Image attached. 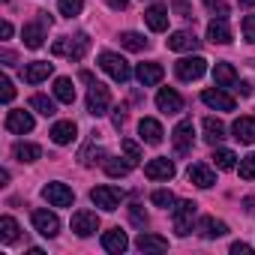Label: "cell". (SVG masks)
Instances as JSON below:
<instances>
[{
    "label": "cell",
    "instance_id": "1",
    "mask_svg": "<svg viewBox=\"0 0 255 255\" xmlns=\"http://www.w3.org/2000/svg\"><path fill=\"white\" fill-rule=\"evenodd\" d=\"M87 48H90L87 33H78V36H60V39L51 45V51H54L57 57H69V60H81V57L87 54Z\"/></svg>",
    "mask_w": 255,
    "mask_h": 255
},
{
    "label": "cell",
    "instance_id": "2",
    "mask_svg": "<svg viewBox=\"0 0 255 255\" xmlns=\"http://www.w3.org/2000/svg\"><path fill=\"white\" fill-rule=\"evenodd\" d=\"M195 213H198V204H195V201H177V204L171 207L174 231H177L180 237L192 234V228H195Z\"/></svg>",
    "mask_w": 255,
    "mask_h": 255
},
{
    "label": "cell",
    "instance_id": "3",
    "mask_svg": "<svg viewBox=\"0 0 255 255\" xmlns=\"http://www.w3.org/2000/svg\"><path fill=\"white\" fill-rule=\"evenodd\" d=\"M99 69L108 72L117 84H126V81H129V75H132L129 63H126L120 54H114V51H102V54H99Z\"/></svg>",
    "mask_w": 255,
    "mask_h": 255
},
{
    "label": "cell",
    "instance_id": "4",
    "mask_svg": "<svg viewBox=\"0 0 255 255\" xmlns=\"http://www.w3.org/2000/svg\"><path fill=\"white\" fill-rule=\"evenodd\" d=\"M36 15H39V18L30 21V24H24V30H21L27 48H42V45H45V27H51V21H54L48 12H36Z\"/></svg>",
    "mask_w": 255,
    "mask_h": 255
},
{
    "label": "cell",
    "instance_id": "5",
    "mask_svg": "<svg viewBox=\"0 0 255 255\" xmlns=\"http://www.w3.org/2000/svg\"><path fill=\"white\" fill-rule=\"evenodd\" d=\"M123 198H126V192L120 186H93L90 189V201L102 210H117L123 204Z\"/></svg>",
    "mask_w": 255,
    "mask_h": 255
},
{
    "label": "cell",
    "instance_id": "6",
    "mask_svg": "<svg viewBox=\"0 0 255 255\" xmlns=\"http://www.w3.org/2000/svg\"><path fill=\"white\" fill-rule=\"evenodd\" d=\"M108 105H111V93H108V87L99 84V81H93L90 90H87V114L102 117V114H108Z\"/></svg>",
    "mask_w": 255,
    "mask_h": 255
},
{
    "label": "cell",
    "instance_id": "7",
    "mask_svg": "<svg viewBox=\"0 0 255 255\" xmlns=\"http://www.w3.org/2000/svg\"><path fill=\"white\" fill-rule=\"evenodd\" d=\"M174 72H177V78H180V81H195V78H201V75L207 72V60H204V57H198V54L183 57V60H177V63H174Z\"/></svg>",
    "mask_w": 255,
    "mask_h": 255
},
{
    "label": "cell",
    "instance_id": "8",
    "mask_svg": "<svg viewBox=\"0 0 255 255\" xmlns=\"http://www.w3.org/2000/svg\"><path fill=\"white\" fill-rule=\"evenodd\" d=\"M171 141H174V153L177 156H186L192 150V141H195V129H192V120H180L171 132Z\"/></svg>",
    "mask_w": 255,
    "mask_h": 255
},
{
    "label": "cell",
    "instance_id": "9",
    "mask_svg": "<svg viewBox=\"0 0 255 255\" xmlns=\"http://www.w3.org/2000/svg\"><path fill=\"white\" fill-rule=\"evenodd\" d=\"M42 198H45L51 207H72L75 192H72L66 183H45V186H42Z\"/></svg>",
    "mask_w": 255,
    "mask_h": 255
},
{
    "label": "cell",
    "instance_id": "10",
    "mask_svg": "<svg viewBox=\"0 0 255 255\" xmlns=\"http://www.w3.org/2000/svg\"><path fill=\"white\" fill-rule=\"evenodd\" d=\"M72 231H75L78 237L96 234V231H99V216H96V210H78V213H72Z\"/></svg>",
    "mask_w": 255,
    "mask_h": 255
},
{
    "label": "cell",
    "instance_id": "11",
    "mask_svg": "<svg viewBox=\"0 0 255 255\" xmlns=\"http://www.w3.org/2000/svg\"><path fill=\"white\" fill-rule=\"evenodd\" d=\"M33 228L42 234V237H57V231H60V219H57V213H51V210H33Z\"/></svg>",
    "mask_w": 255,
    "mask_h": 255
},
{
    "label": "cell",
    "instance_id": "12",
    "mask_svg": "<svg viewBox=\"0 0 255 255\" xmlns=\"http://www.w3.org/2000/svg\"><path fill=\"white\" fill-rule=\"evenodd\" d=\"M156 108H159L162 114H180V111H183V96H180L177 90H171V87H162V90L156 93Z\"/></svg>",
    "mask_w": 255,
    "mask_h": 255
},
{
    "label": "cell",
    "instance_id": "13",
    "mask_svg": "<svg viewBox=\"0 0 255 255\" xmlns=\"http://www.w3.org/2000/svg\"><path fill=\"white\" fill-rule=\"evenodd\" d=\"M174 162L168 159V156H156V159H150L147 165H144V174L150 177V180H171L174 177Z\"/></svg>",
    "mask_w": 255,
    "mask_h": 255
},
{
    "label": "cell",
    "instance_id": "14",
    "mask_svg": "<svg viewBox=\"0 0 255 255\" xmlns=\"http://www.w3.org/2000/svg\"><path fill=\"white\" fill-rule=\"evenodd\" d=\"M102 249L111 252V255H120V252L129 249V237H126V231H120V228H108L102 234Z\"/></svg>",
    "mask_w": 255,
    "mask_h": 255
},
{
    "label": "cell",
    "instance_id": "15",
    "mask_svg": "<svg viewBox=\"0 0 255 255\" xmlns=\"http://www.w3.org/2000/svg\"><path fill=\"white\" fill-rule=\"evenodd\" d=\"M168 6H162V3H153L147 12H144V24L153 30V33H162V30H168Z\"/></svg>",
    "mask_w": 255,
    "mask_h": 255
},
{
    "label": "cell",
    "instance_id": "16",
    "mask_svg": "<svg viewBox=\"0 0 255 255\" xmlns=\"http://www.w3.org/2000/svg\"><path fill=\"white\" fill-rule=\"evenodd\" d=\"M6 129L15 132V135L33 132V114L30 111H9L6 114Z\"/></svg>",
    "mask_w": 255,
    "mask_h": 255
},
{
    "label": "cell",
    "instance_id": "17",
    "mask_svg": "<svg viewBox=\"0 0 255 255\" xmlns=\"http://www.w3.org/2000/svg\"><path fill=\"white\" fill-rule=\"evenodd\" d=\"M138 135H141V141L144 144H162V123L159 120H153V117H141V123H138Z\"/></svg>",
    "mask_w": 255,
    "mask_h": 255
},
{
    "label": "cell",
    "instance_id": "18",
    "mask_svg": "<svg viewBox=\"0 0 255 255\" xmlns=\"http://www.w3.org/2000/svg\"><path fill=\"white\" fill-rule=\"evenodd\" d=\"M51 141L54 144H72L75 141V135H78V126L72 123V120H57L54 126H51Z\"/></svg>",
    "mask_w": 255,
    "mask_h": 255
},
{
    "label": "cell",
    "instance_id": "19",
    "mask_svg": "<svg viewBox=\"0 0 255 255\" xmlns=\"http://www.w3.org/2000/svg\"><path fill=\"white\" fill-rule=\"evenodd\" d=\"M231 132L240 144H255V117H237L231 123Z\"/></svg>",
    "mask_w": 255,
    "mask_h": 255
},
{
    "label": "cell",
    "instance_id": "20",
    "mask_svg": "<svg viewBox=\"0 0 255 255\" xmlns=\"http://www.w3.org/2000/svg\"><path fill=\"white\" fill-rule=\"evenodd\" d=\"M198 45H201V39L192 30H177V33L168 36V48L171 51H195Z\"/></svg>",
    "mask_w": 255,
    "mask_h": 255
},
{
    "label": "cell",
    "instance_id": "21",
    "mask_svg": "<svg viewBox=\"0 0 255 255\" xmlns=\"http://www.w3.org/2000/svg\"><path fill=\"white\" fill-rule=\"evenodd\" d=\"M201 102L210 105V108H216V111H234V99H231L222 87H216V90H204V93H201Z\"/></svg>",
    "mask_w": 255,
    "mask_h": 255
},
{
    "label": "cell",
    "instance_id": "22",
    "mask_svg": "<svg viewBox=\"0 0 255 255\" xmlns=\"http://www.w3.org/2000/svg\"><path fill=\"white\" fill-rule=\"evenodd\" d=\"M51 72H54V63H48V60H33V63L24 66V81H27V84H39V81H45Z\"/></svg>",
    "mask_w": 255,
    "mask_h": 255
},
{
    "label": "cell",
    "instance_id": "23",
    "mask_svg": "<svg viewBox=\"0 0 255 255\" xmlns=\"http://www.w3.org/2000/svg\"><path fill=\"white\" fill-rule=\"evenodd\" d=\"M162 75H165V69H162L159 63H138V66H135V78H138L144 87L159 84V81H162Z\"/></svg>",
    "mask_w": 255,
    "mask_h": 255
},
{
    "label": "cell",
    "instance_id": "24",
    "mask_svg": "<svg viewBox=\"0 0 255 255\" xmlns=\"http://www.w3.org/2000/svg\"><path fill=\"white\" fill-rule=\"evenodd\" d=\"M198 234H201L204 240H216V237H225V234H228V225H225L222 219H216V216H204V219L198 222Z\"/></svg>",
    "mask_w": 255,
    "mask_h": 255
},
{
    "label": "cell",
    "instance_id": "25",
    "mask_svg": "<svg viewBox=\"0 0 255 255\" xmlns=\"http://www.w3.org/2000/svg\"><path fill=\"white\" fill-rule=\"evenodd\" d=\"M135 249H138V252H165V249H168V240L159 237V234L141 231V234L135 237Z\"/></svg>",
    "mask_w": 255,
    "mask_h": 255
},
{
    "label": "cell",
    "instance_id": "26",
    "mask_svg": "<svg viewBox=\"0 0 255 255\" xmlns=\"http://www.w3.org/2000/svg\"><path fill=\"white\" fill-rule=\"evenodd\" d=\"M186 177L198 186V189H210L213 183H216V174L207 168V165H201V162H195V165H189V171H186Z\"/></svg>",
    "mask_w": 255,
    "mask_h": 255
},
{
    "label": "cell",
    "instance_id": "27",
    "mask_svg": "<svg viewBox=\"0 0 255 255\" xmlns=\"http://www.w3.org/2000/svg\"><path fill=\"white\" fill-rule=\"evenodd\" d=\"M207 39H210L213 45H228V42H231V30H228L225 18H213V21L207 24Z\"/></svg>",
    "mask_w": 255,
    "mask_h": 255
},
{
    "label": "cell",
    "instance_id": "28",
    "mask_svg": "<svg viewBox=\"0 0 255 255\" xmlns=\"http://www.w3.org/2000/svg\"><path fill=\"white\" fill-rule=\"evenodd\" d=\"M213 81H216V87H237V72H234V66L231 63H216L213 66Z\"/></svg>",
    "mask_w": 255,
    "mask_h": 255
},
{
    "label": "cell",
    "instance_id": "29",
    "mask_svg": "<svg viewBox=\"0 0 255 255\" xmlns=\"http://www.w3.org/2000/svg\"><path fill=\"white\" fill-rule=\"evenodd\" d=\"M204 141L207 144H213V147H219L222 144V138H225V126L216 120V117H204Z\"/></svg>",
    "mask_w": 255,
    "mask_h": 255
},
{
    "label": "cell",
    "instance_id": "30",
    "mask_svg": "<svg viewBox=\"0 0 255 255\" xmlns=\"http://www.w3.org/2000/svg\"><path fill=\"white\" fill-rule=\"evenodd\" d=\"M12 156H15L18 162H36V159L42 156V147H39V144H30V141H18V144L12 147Z\"/></svg>",
    "mask_w": 255,
    "mask_h": 255
},
{
    "label": "cell",
    "instance_id": "31",
    "mask_svg": "<svg viewBox=\"0 0 255 255\" xmlns=\"http://www.w3.org/2000/svg\"><path fill=\"white\" fill-rule=\"evenodd\" d=\"M54 99L66 102V105L75 102V84H72V78H57L54 81Z\"/></svg>",
    "mask_w": 255,
    "mask_h": 255
},
{
    "label": "cell",
    "instance_id": "32",
    "mask_svg": "<svg viewBox=\"0 0 255 255\" xmlns=\"http://www.w3.org/2000/svg\"><path fill=\"white\" fill-rule=\"evenodd\" d=\"M30 108H33L36 114H42V117H54V114H57L54 99H48V96H42V93H33V96H30Z\"/></svg>",
    "mask_w": 255,
    "mask_h": 255
},
{
    "label": "cell",
    "instance_id": "33",
    "mask_svg": "<svg viewBox=\"0 0 255 255\" xmlns=\"http://www.w3.org/2000/svg\"><path fill=\"white\" fill-rule=\"evenodd\" d=\"M210 159H213V165H216L219 171H231V168L237 165V156H234V150H228V147H216Z\"/></svg>",
    "mask_w": 255,
    "mask_h": 255
},
{
    "label": "cell",
    "instance_id": "34",
    "mask_svg": "<svg viewBox=\"0 0 255 255\" xmlns=\"http://www.w3.org/2000/svg\"><path fill=\"white\" fill-rule=\"evenodd\" d=\"M120 45L129 48V51H144L150 42H147L141 33H135V30H126V33H120Z\"/></svg>",
    "mask_w": 255,
    "mask_h": 255
},
{
    "label": "cell",
    "instance_id": "35",
    "mask_svg": "<svg viewBox=\"0 0 255 255\" xmlns=\"http://www.w3.org/2000/svg\"><path fill=\"white\" fill-rule=\"evenodd\" d=\"M0 240H3V243H15L18 240V222L12 216L0 219Z\"/></svg>",
    "mask_w": 255,
    "mask_h": 255
},
{
    "label": "cell",
    "instance_id": "36",
    "mask_svg": "<svg viewBox=\"0 0 255 255\" xmlns=\"http://www.w3.org/2000/svg\"><path fill=\"white\" fill-rule=\"evenodd\" d=\"M120 147H123V159L129 162V165H138V162H141V147H138V141L123 138V141H120Z\"/></svg>",
    "mask_w": 255,
    "mask_h": 255
},
{
    "label": "cell",
    "instance_id": "37",
    "mask_svg": "<svg viewBox=\"0 0 255 255\" xmlns=\"http://www.w3.org/2000/svg\"><path fill=\"white\" fill-rule=\"evenodd\" d=\"M129 168H132V165L126 162V159H123V162L114 159V156L105 159V174H108V177H126V174H129Z\"/></svg>",
    "mask_w": 255,
    "mask_h": 255
},
{
    "label": "cell",
    "instance_id": "38",
    "mask_svg": "<svg viewBox=\"0 0 255 255\" xmlns=\"http://www.w3.org/2000/svg\"><path fill=\"white\" fill-rule=\"evenodd\" d=\"M150 201H153L156 207H162V210H168V207H174V204H177V198H174V192H171V189H156V192L150 195Z\"/></svg>",
    "mask_w": 255,
    "mask_h": 255
},
{
    "label": "cell",
    "instance_id": "39",
    "mask_svg": "<svg viewBox=\"0 0 255 255\" xmlns=\"http://www.w3.org/2000/svg\"><path fill=\"white\" fill-rule=\"evenodd\" d=\"M81 9H84V0H60V15H66V18L81 15Z\"/></svg>",
    "mask_w": 255,
    "mask_h": 255
},
{
    "label": "cell",
    "instance_id": "40",
    "mask_svg": "<svg viewBox=\"0 0 255 255\" xmlns=\"http://www.w3.org/2000/svg\"><path fill=\"white\" fill-rule=\"evenodd\" d=\"M96 156H105V150L102 147H87V150H81V165L84 168H90V165H96V162H102V159H96Z\"/></svg>",
    "mask_w": 255,
    "mask_h": 255
},
{
    "label": "cell",
    "instance_id": "41",
    "mask_svg": "<svg viewBox=\"0 0 255 255\" xmlns=\"http://www.w3.org/2000/svg\"><path fill=\"white\" fill-rule=\"evenodd\" d=\"M240 177L243 180H255V153H249V156L240 159Z\"/></svg>",
    "mask_w": 255,
    "mask_h": 255
},
{
    "label": "cell",
    "instance_id": "42",
    "mask_svg": "<svg viewBox=\"0 0 255 255\" xmlns=\"http://www.w3.org/2000/svg\"><path fill=\"white\" fill-rule=\"evenodd\" d=\"M129 219H132V225L147 228V213H144V207H141V204H129Z\"/></svg>",
    "mask_w": 255,
    "mask_h": 255
},
{
    "label": "cell",
    "instance_id": "43",
    "mask_svg": "<svg viewBox=\"0 0 255 255\" xmlns=\"http://www.w3.org/2000/svg\"><path fill=\"white\" fill-rule=\"evenodd\" d=\"M0 99H3V102H12L15 99V87H12L9 78H0Z\"/></svg>",
    "mask_w": 255,
    "mask_h": 255
},
{
    "label": "cell",
    "instance_id": "44",
    "mask_svg": "<svg viewBox=\"0 0 255 255\" xmlns=\"http://www.w3.org/2000/svg\"><path fill=\"white\" fill-rule=\"evenodd\" d=\"M243 39L255 45V15H246L243 18Z\"/></svg>",
    "mask_w": 255,
    "mask_h": 255
},
{
    "label": "cell",
    "instance_id": "45",
    "mask_svg": "<svg viewBox=\"0 0 255 255\" xmlns=\"http://www.w3.org/2000/svg\"><path fill=\"white\" fill-rule=\"evenodd\" d=\"M204 3H207L210 12H216V18H225V15H228V6L222 3V0H204Z\"/></svg>",
    "mask_w": 255,
    "mask_h": 255
},
{
    "label": "cell",
    "instance_id": "46",
    "mask_svg": "<svg viewBox=\"0 0 255 255\" xmlns=\"http://www.w3.org/2000/svg\"><path fill=\"white\" fill-rule=\"evenodd\" d=\"M111 120H114V126L120 129V126L126 123V108H123V105H120V108H114V117H111Z\"/></svg>",
    "mask_w": 255,
    "mask_h": 255
},
{
    "label": "cell",
    "instance_id": "47",
    "mask_svg": "<svg viewBox=\"0 0 255 255\" xmlns=\"http://www.w3.org/2000/svg\"><path fill=\"white\" fill-rule=\"evenodd\" d=\"M240 252L246 255V252H252V246H249V243H240V240H237V243H231V255H240Z\"/></svg>",
    "mask_w": 255,
    "mask_h": 255
},
{
    "label": "cell",
    "instance_id": "48",
    "mask_svg": "<svg viewBox=\"0 0 255 255\" xmlns=\"http://www.w3.org/2000/svg\"><path fill=\"white\" fill-rule=\"evenodd\" d=\"M234 90H237L240 96H252V84H249V81H237V87H234Z\"/></svg>",
    "mask_w": 255,
    "mask_h": 255
},
{
    "label": "cell",
    "instance_id": "49",
    "mask_svg": "<svg viewBox=\"0 0 255 255\" xmlns=\"http://www.w3.org/2000/svg\"><path fill=\"white\" fill-rule=\"evenodd\" d=\"M174 9H177V12H180L183 18H192V9H189V6L183 3V0H177V6H174Z\"/></svg>",
    "mask_w": 255,
    "mask_h": 255
},
{
    "label": "cell",
    "instance_id": "50",
    "mask_svg": "<svg viewBox=\"0 0 255 255\" xmlns=\"http://www.w3.org/2000/svg\"><path fill=\"white\" fill-rule=\"evenodd\" d=\"M0 36H3V39H9V36H12V24H9V21L0 24Z\"/></svg>",
    "mask_w": 255,
    "mask_h": 255
},
{
    "label": "cell",
    "instance_id": "51",
    "mask_svg": "<svg viewBox=\"0 0 255 255\" xmlns=\"http://www.w3.org/2000/svg\"><path fill=\"white\" fill-rule=\"evenodd\" d=\"M108 6L111 9H126V6H129V0H108Z\"/></svg>",
    "mask_w": 255,
    "mask_h": 255
},
{
    "label": "cell",
    "instance_id": "52",
    "mask_svg": "<svg viewBox=\"0 0 255 255\" xmlns=\"http://www.w3.org/2000/svg\"><path fill=\"white\" fill-rule=\"evenodd\" d=\"M0 57H3V63H6V66H15V54H12V51H3Z\"/></svg>",
    "mask_w": 255,
    "mask_h": 255
},
{
    "label": "cell",
    "instance_id": "53",
    "mask_svg": "<svg viewBox=\"0 0 255 255\" xmlns=\"http://www.w3.org/2000/svg\"><path fill=\"white\" fill-rule=\"evenodd\" d=\"M243 204H246V213H255V198H246Z\"/></svg>",
    "mask_w": 255,
    "mask_h": 255
},
{
    "label": "cell",
    "instance_id": "54",
    "mask_svg": "<svg viewBox=\"0 0 255 255\" xmlns=\"http://www.w3.org/2000/svg\"><path fill=\"white\" fill-rule=\"evenodd\" d=\"M240 6H246V9H252V6H255V0H240Z\"/></svg>",
    "mask_w": 255,
    "mask_h": 255
},
{
    "label": "cell",
    "instance_id": "55",
    "mask_svg": "<svg viewBox=\"0 0 255 255\" xmlns=\"http://www.w3.org/2000/svg\"><path fill=\"white\" fill-rule=\"evenodd\" d=\"M3 3H9V0H3Z\"/></svg>",
    "mask_w": 255,
    "mask_h": 255
}]
</instances>
